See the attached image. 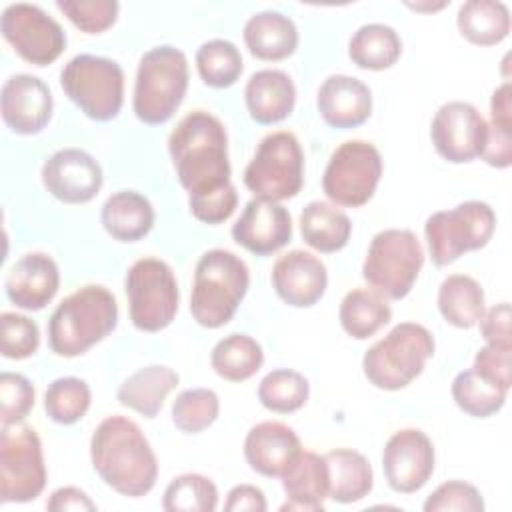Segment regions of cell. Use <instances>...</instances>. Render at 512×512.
Listing matches in <instances>:
<instances>
[{"mask_svg": "<svg viewBox=\"0 0 512 512\" xmlns=\"http://www.w3.org/2000/svg\"><path fill=\"white\" fill-rule=\"evenodd\" d=\"M162 508L166 512H214L218 508V488L202 474H180L166 486Z\"/></svg>", "mask_w": 512, "mask_h": 512, "instance_id": "40", "label": "cell"}, {"mask_svg": "<svg viewBox=\"0 0 512 512\" xmlns=\"http://www.w3.org/2000/svg\"><path fill=\"white\" fill-rule=\"evenodd\" d=\"M180 376L164 364H150L130 374L118 388L116 398L122 406L138 412L144 418H154L164 400L176 390Z\"/></svg>", "mask_w": 512, "mask_h": 512, "instance_id": "27", "label": "cell"}, {"mask_svg": "<svg viewBox=\"0 0 512 512\" xmlns=\"http://www.w3.org/2000/svg\"><path fill=\"white\" fill-rule=\"evenodd\" d=\"M92 402L90 386L76 376H62L48 384L44 392V410L56 424L70 426L84 418Z\"/></svg>", "mask_w": 512, "mask_h": 512, "instance_id": "39", "label": "cell"}, {"mask_svg": "<svg viewBox=\"0 0 512 512\" xmlns=\"http://www.w3.org/2000/svg\"><path fill=\"white\" fill-rule=\"evenodd\" d=\"M56 8L82 32L100 34L114 26L120 4L116 0H58Z\"/></svg>", "mask_w": 512, "mask_h": 512, "instance_id": "43", "label": "cell"}, {"mask_svg": "<svg viewBox=\"0 0 512 512\" xmlns=\"http://www.w3.org/2000/svg\"><path fill=\"white\" fill-rule=\"evenodd\" d=\"M152 202L136 190H120L106 198L100 210L104 230L118 242H138L154 226Z\"/></svg>", "mask_w": 512, "mask_h": 512, "instance_id": "28", "label": "cell"}, {"mask_svg": "<svg viewBox=\"0 0 512 512\" xmlns=\"http://www.w3.org/2000/svg\"><path fill=\"white\" fill-rule=\"evenodd\" d=\"M40 346V330L34 320L18 312H2L0 316V348L8 360H24L36 354Z\"/></svg>", "mask_w": 512, "mask_h": 512, "instance_id": "42", "label": "cell"}, {"mask_svg": "<svg viewBox=\"0 0 512 512\" xmlns=\"http://www.w3.org/2000/svg\"><path fill=\"white\" fill-rule=\"evenodd\" d=\"M310 396L308 380L290 368L270 370L258 384L260 404L276 414H292L300 410Z\"/></svg>", "mask_w": 512, "mask_h": 512, "instance_id": "38", "label": "cell"}, {"mask_svg": "<svg viewBox=\"0 0 512 512\" xmlns=\"http://www.w3.org/2000/svg\"><path fill=\"white\" fill-rule=\"evenodd\" d=\"M400 54L402 40L398 32L392 26L380 22L360 26L348 42L350 60L364 70H388L398 62Z\"/></svg>", "mask_w": 512, "mask_h": 512, "instance_id": "34", "label": "cell"}, {"mask_svg": "<svg viewBox=\"0 0 512 512\" xmlns=\"http://www.w3.org/2000/svg\"><path fill=\"white\" fill-rule=\"evenodd\" d=\"M188 60L174 46L150 48L138 62L132 110L148 126L166 124L180 108L188 90Z\"/></svg>", "mask_w": 512, "mask_h": 512, "instance_id": "5", "label": "cell"}, {"mask_svg": "<svg viewBox=\"0 0 512 512\" xmlns=\"http://www.w3.org/2000/svg\"><path fill=\"white\" fill-rule=\"evenodd\" d=\"M424 264V248L406 228H386L374 234L362 264V278L386 300L410 294Z\"/></svg>", "mask_w": 512, "mask_h": 512, "instance_id": "7", "label": "cell"}, {"mask_svg": "<svg viewBox=\"0 0 512 512\" xmlns=\"http://www.w3.org/2000/svg\"><path fill=\"white\" fill-rule=\"evenodd\" d=\"M434 336L416 322L396 324L384 338L374 342L364 358L362 370L368 382L380 390H400L412 384L434 356Z\"/></svg>", "mask_w": 512, "mask_h": 512, "instance_id": "6", "label": "cell"}, {"mask_svg": "<svg viewBox=\"0 0 512 512\" xmlns=\"http://www.w3.org/2000/svg\"><path fill=\"white\" fill-rule=\"evenodd\" d=\"M118 304L100 284H86L68 294L48 318V346L56 356L74 358L114 332Z\"/></svg>", "mask_w": 512, "mask_h": 512, "instance_id": "3", "label": "cell"}, {"mask_svg": "<svg viewBox=\"0 0 512 512\" xmlns=\"http://www.w3.org/2000/svg\"><path fill=\"white\" fill-rule=\"evenodd\" d=\"M250 286L246 262L230 250L212 248L204 252L194 268L190 314L210 330L232 320Z\"/></svg>", "mask_w": 512, "mask_h": 512, "instance_id": "4", "label": "cell"}, {"mask_svg": "<svg viewBox=\"0 0 512 512\" xmlns=\"http://www.w3.org/2000/svg\"><path fill=\"white\" fill-rule=\"evenodd\" d=\"M422 508L424 512H482L484 498L476 486L464 480H448L426 498Z\"/></svg>", "mask_w": 512, "mask_h": 512, "instance_id": "45", "label": "cell"}, {"mask_svg": "<svg viewBox=\"0 0 512 512\" xmlns=\"http://www.w3.org/2000/svg\"><path fill=\"white\" fill-rule=\"evenodd\" d=\"M40 436L32 426H6L0 434V502L24 504L46 488Z\"/></svg>", "mask_w": 512, "mask_h": 512, "instance_id": "13", "label": "cell"}, {"mask_svg": "<svg viewBox=\"0 0 512 512\" xmlns=\"http://www.w3.org/2000/svg\"><path fill=\"white\" fill-rule=\"evenodd\" d=\"M36 392L32 382L16 372H2L0 376V424L2 428L20 424L34 408Z\"/></svg>", "mask_w": 512, "mask_h": 512, "instance_id": "44", "label": "cell"}, {"mask_svg": "<svg viewBox=\"0 0 512 512\" xmlns=\"http://www.w3.org/2000/svg\"><path fill=\"white\" fill-rule=\"evenodd\" d=\"M60 288V270L44 252H28L6 274L4 290L12 304L22 310H42Z\"/></svg>", "mask_w": 512, "mask_h": 512, "instance_id": "21", "label": "cell"}, {"mask_svg": "<svg viewBox=\"0 0 512 512\" xmlns=\"http://www.w3.org/2000/svg\"><path fill=\"white\" fill-rule=\"evenodd\" d=\"M210 364L220 378L228 382H244L262 368L264 350L252 336L234 332L214 344Z\"/></svg>", "mask_w": 512, "mask_h": 512, "instance_id": "35", "label": "cell"}, {"mask_svg": "<svg viewBox=\"0 0 512 512\" xmlns=\"http://www.w3.org/2000/svg\"><path fill=\"white\" fill-rule=\"evenodd\" d=\"M90 460L100 480L128 498L146 496L158 478V460L148 438L134 420L120 414L96 426Z\"/></svg>", "mask_w": 512, "mask_h": 512, "instance_id": "2", "label": "cell"}, {"mask_svg": "<svg viewBox=\"0 0 512 512\" xmlns=\"http://www.w3.org/2000/svg\"><path fill=\"white\" fill-rule=\"evenodd\" d=\"M456 26L470 44L494 46L510 32V10L498 0H468L458 8Z\"/></svg>", "mask_w": 512, "mask_h": 512, "instance_id": "33", "label": "cell"}, {"mask_svg": "<svg viewBox=\"0 0 512 512\" xmlns=\"http://www.w3.org/2000/svg\"><path fill=\"white\" fill-rule=\"evenodd\" d=\"M434 464V444L418 428H402L384 444V478L386 484L398 494H414L424 488L434 474Z\"/></svg>", "mask_w": 512, "mask_h": 512, "instance_id": "16", "label": "cell"}, {"mask_svg": "<svg viewBox=\"0 0 512 512\" xmlns=\"http://www.w3.org/2000/svg\"><path fill=\"white\" fill-rule=\"evenodd\" d=\"M244 102L250 118L256 124H278L294 110L296 86L284 70L264 68L248 78Z\"/></svg>", "mask_w": 512, "mask_h": 512, "instance_id": "25", "label": "cell"}, {"mask_svg": "<svg viewBox=\"0 0 512 512\" xmlns=\"http://www.w3.org/2000/svg\"><path fill=\"white\" fill-rule=\"evenodd\" d=\"M268 502L264 492L252 484L234 486L224 502L226 512H266Z\"/></svg>", "mask_w": 512, "mask_h": 512, "instance_id": "49", "label": "cell"}, {"mask_svg": "<svg viewBox=\"0 0 512 512\" xmlns=\"http://www.w3.org/2000/svg\"><path fill=\"white\" fill-rule=\"evenodd\" d=\"M382 170V156L374 144L346 140L332 152L324 168L322 190L332 204L358 208L374 196Z\"/></svg>", "mask_w": 512, "mask_h": 512, "instance_id": "12", "label": "cell"}, {"mask_svg": "<svg viewBox=\"0 0 512 512\" xmlns=\"http://www.w3.org/2000/svg\"><path fill=\"white\" fill-rule=\"evenodd\" d=\"M196 70L206 86L230 88L244 70L242 54L230 40H208L196 50Z\"/></svg>", "mask_w": 512, "mask_h": 512, "instance_id": "37", "label": "cell"}, {"mask_svg": "<svg viewBox=\"0 0 512 512\" xmlns=\"http://www.w3.org/2000/svg\"><path fill=\"white\" fill-rule=\"evenodd\" d=\"M248 52L264 62H280L298 48V28L292 18L276 10L252 14L242 30Z\"/></svg>", "mask_w": 512, "mask_h": 512, "instance_id": "26", "label": "cell"}, {"mask_svg": "<svg viewBox=\"0 0 512 512\" xmlns=\"http://www.w3.org/2000/svg\"><path fill=\"white\" fill-rule=\"evenodd\" d=\"M130 322L140 332H160L172 324L180 304L172 268L154 256L136 260L124 278Z\"/></svg>", "mask_w": 512, "mask_h": 512, "instance_id": "11", "label": "cell"}, {"mask_svg": "<svg viewBox=\"0 0 512 512\" xmlns=\"http://www.w3.org/2000/svg\"><path fill=\"white\" fill-rule=\"evenodd\" d=\"M444 6H446V2H438V4H408V8L420 10V12H434V10H440Z\"/></svg>", "mask_w": 512, "mask_h": 512, "instance_id": "52", "label": "cell"}, {"mask_svg": "<svg viewBox=\"0 0 512 512\" xmlns=\"http://www.w3.org/2000/svg\"><path fill=\"white\" fill-rule=\"evenodd\" d=\"M168 154L180 186L188 192V208L198 222L222 224L238 206L230 180L228 134L206 110H192L168 136Z\"/></svg>", "mask_w": 512, "mask_h": 512, "instance_id": "1", "label": "cell"}, {"mask_svg": "<svg viewBox=\"0 0 512 512\" xmlns=\"http://www.w3.org/2000/svg\"><path fill=\"white\" fill-rule=\"evenodd\" d=\"M282 488L286 492V502L280 510H302L318 512L324 510V500L328 498L330 480L324 454L312 450H300L286 472L280 476Z\"/></svg>", "mask_w": 512, "mask_h": 512, "instance_id": "24", "label": "cell"}, {"mask_svg": "<svg viewBox=\"0 0 512 512\" xmlns=\"http://www.w3.org/2000/svg\"><path fill=\"white\" fill-rule=\"evenodd\" d=\"M300 234L310 248L322 254H332L348 244L352 222L336 204L312 200L300 214Z\"/></svg>", "mask_w": 512, "mask_h": 512, "instance_id": "30", "label": "cell"}, {"mask_svg": "<svg viewBox=\"0 0 512 512\" xmlns=\"http://www.w3.org/2000/svg\"><path fill=\"white\" fill-rule=\"evenodd\" d=\"M328 466V498L338 504H352L366 498L374 486V472L364 454L352 448H336L324 454Z\"/></svg>", "mask_w": 512, "mask_h": 512, "instance_id": "29", "label": "cell"}, {"mask_svg": "<svg viewBox=\"0 0 512 512\" xmlns=\"http://www.w3.org/2000/svg\"><path fill=\"white\" fill-rule=\"evenodd\" d=\"M46 508L50 512H94L96 504L90 500V496L76 488V486H62L58 490H54L46 502Z\"/></svg>", "mask_w": 512, "mask_h": 512, "instance_id": "50", "label": "cell"}, {"mask_svg": "<svg viewBox=\"0 0 512 512\" xmlns=\"http://www.w3.org/2000/svg\"><path fill=\"white\" fill-rule=\"evenodd\" d=\"M510 354L512 346H500V344H486L482 346L476 356L472 368L484 376L486 380L494 382L496 386L510 390Z\"/></svg>", "mask_w": 512, "mask_h": 512, "instance_id": "46", "label": "cell"}, {"mask_svg": "<svg viewBox=\"0 0 512 512\" xmlns=\"http://www.w3.org/2000/svg\"><path fill=\"white\" fill-rule=\"evenodd\" d=\"M300 450L298 434L290 426L274 420L252 426L244 438L248 466L266 478H280Z\"/></svg>", "mask_w": 512, "mask_h": 512, "instance_id": "23", "label": "cell"}, {"mask_svg": "<svg viewBox=\"0 0 512 512\" xmlns=\"http://www.w3.org/2000/svg\"><path fill=\"white\" fill-rule=\"evenodd\" d=\"M232 238L256 256H268L292 240V218L280 202L252 198L232 226Z\"/></svg>", "mask_w": 512, "mask_h": 512, "instance_id": "19", "label": "cell"}, {"mask_svg": "<svg viewBox=\"0 0 512 512\" xmlns=\"http://www.w3.org/2000/svg\"><path fill=\"white\" fill-rule=\"evenodd\" d=\"M486 132L488 122L470 102L462 100L442 104L430 124V140L436 152L452 164H466L480 158Z\"/></svg>", "mask_w": 512, "mask_h": 512, "instance_id": "15", "label": "cell"}, {"mask_svg": "<svg viewBox=\"0 0 512 512\" xmlns=\"http://www.w3.org/2000/svg\"><path fill=\"white\" fill-rule=\"evenodd\" d=\"M52 108V92L38 76L14 74L2 84L0 112L14 134L32 136L42 132L52 118Z\"/></svg>", "mask_w": 512, "mask_h": 512, "instance_id": "18", "label": "cell"}, {"mask_svg": "<svg viewBox=\"0 0 512 512\" xmlns=\"http://www.w3.org/2000/svg\"><path fill=\"white\" fill-rule=\"evenodd\" d=\"M436 302L442 318L462 330L474 328L486 310L484 290L468 274L446 276L438 288Z\"/></svg>", "mask_w": 512, "mask_h": 512, "instance_id": "31", "label": "cell"}, {"mask_svg": "<svg viewBox=\"0 0 512 512\" xmlns=\"http://www.w3.org/2000/svg\"><path fill=\"white\" fill-rule=\"evenodd\" d=\"M220 414L218 394L210 388L182 390L172 402V422L184 434H198L210 428Z\"/></svg>", "mask_w": 512, "mask_h": 512, "instance_id": "41", "label": "cell"}, {"mask_svg": "<svg viewBox=\"0 0 512 512\" xmlns=\"http://www.w3.org/2000/svg\"><path fill=\"white\" fill-rule=\"evenodd\" d=\"M0 32L14 52L34 66H48L66 48L62 26L36 4L16 2L4 8Z\"/></svg>", "mask_w": 512, "mask_h": 512, "instance_id": "14", "label": "cell"}, {"mask_svg": "<svg viewBox=\"0 0 512 512\" xmlns=\"http://www.w3.org/2000/svg\"><path fill=\"white\" fill-rule=\"evenodd\" d=\"M270 280L282 302L294 308H310L326 292L328 270L312 252L290 250L274 262Z\"/></svg>", "mask_w": 512, "mask_h": 512, "instance_id": "20", "label": "cell"}, {"mask_svg": "<svg viewBox=\"0 0 512 512\" xmlns=\"http://www.w3.org/2000/svg\"><path fill=\"white\" fill-rule=\"evenodd\" d=\"M496 230V214L488 202L466 200L452 210L428 216L424 236L436 266H448L466 252L484 248Z\"/></svg>", "mask_w": 512, "mask_h": 512, "instance_id": "10", "label": "cell"}, {"mask_svg": "<svg viewBox=\"0 0 512 512\" xmlns=\"http://www.w3.org/2000/svg\"><path fill=\"white\" fill-rule=\"evenodd\" d=\"M392 318L388 300L372 288L350 290L338 308V320L342 330L356 338L366 340L384 328Z\"/></svg>", "mask_w": 512, "mask_h": 512, "instance_id": "32", "label": "cell"}, {"mask_svg": "<svg viewBox=\"0 0 512 512\" xmlns=\"http://www.w3.org/2000/svg\"><path fill=\"white\" fill-rule=\"evenodd\" d=\"M480 160H484L492 168H508L512 164V132L488 124Z\"/></svg>", "mask_w": 512, "mask_h": 512, "instance_id": "48", "label": "cell"}, {"mask_svg": "<svg viewBox=\"0 0 512 512\" xmlns=\"http://www.w3.org/2000/svg\"><path fill=\"white\" fill-rule=\"evenodd\" d=\"M244 184L258 200L282 202L304 186V152L288 130L266 134L244 168Z\"/></svg>", "mask_w": 512, "mask_h": 512, "instance_id": "9", "label": "cell"}, {"mask_svg": "<svg viewBox=\"0 0 512 512\" xmlns=\"http://www.w3.org/2000/svg\"><path fill=\"white\" fill-rule=\"evenodd\" d=\"M60 86L84 116L96 122L114 120L124 104V70L116 60L78 54L60 72Z\"/></svg>", "mask_w": 512, "mask_h": 512, "instance_id": "8", "label": "cell"}, {"mask_svg": "<svg viewBox=\"0 0 512 512\" xmlns=\"http://www.w3.org/2000/svg\"><path fill=\"white\" fill-rule=\"evenodd\" d=\"M490 116H492V126L512 132V86L506 80L500 84L490 98Z\"/></svg>", "mask_w": 512, "mask_h": 512, "instance_id": "51", "label": "cell"}, {"mask_svg": "<svg viewBox=\"0 0 512 512\" xmlns=\"http://www.w3.org/2000/svg\"><path fill=\"white\" fill-rule=\"evenodd\" d=\"M452 398L456 406L472 418H488L502 410L508 390L480 376L474 368L458 372L452 380Z\"/></svg>", "mask_w": 512, "mask_h": 512, "instance_id": "36", "label": "cell"}, {"mask_svg": "<svg viewBox=\"0 0 512 512\" xmlns=\"http://www.w3.org/2000/svg\"><path fill=\"white\" fill-rule=\"evenodd\" d=\"M316 106L328 126L350 130L362 126L370 118L372 92L354 76L332 74L320 84Z\"/></svg>", "mask_w": 512, "mask_h": 512, "instance_id": "22", "label": "cell"}, {"mask_svg": "<svg viewBox=\"0 0 512 512\" xmlns=\"http://www.w3.org/2000/svg\"><path fill=\"white\" fill-rule=\"evenodd\" d=\"M42 184L64 204H86L100 192L104 174L92 154L80 148H62L44 162Z\"/></svg>", "mask_w": 512, "mask_h": 512, "instance_id": "17", "label": "cell"}, {"mask_svg": "<svg viewBox=\"0 0 512 512\" xmlns=\"http://www.w3.org/2000/svg\"><path fill=\"white\" fill-rule=\"evenodd\" d=\"M480 334L486 344H500V346H512V334H510V304L500 302L492 308L484 310L480 322Z\"/></svg>", "mask_w": 512, "mask_h": 512, "instance_id": "47", "label": "cell"}]
</instances>
